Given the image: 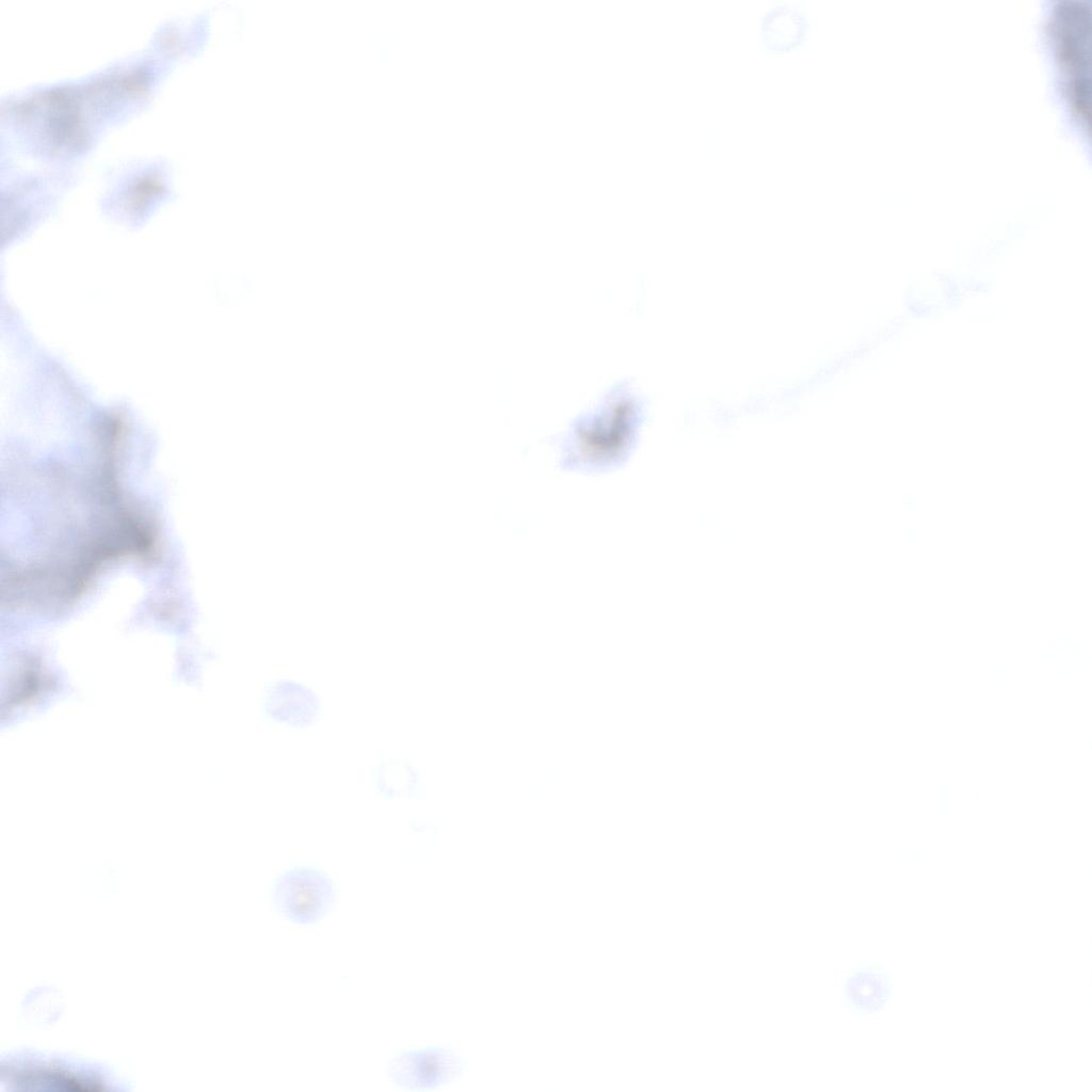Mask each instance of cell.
<instances>
[{
    "label": "cell",
    "instance_id": "5",
    "mask_svg": "<svg viewBox=\"0 0 1092 1092\" xmlns=\"http://www.w3.org/2000/svg\"><path fill=\"white\" fill-rule=\"evenodd\" d=\"M463 1069V1059L446 1047L401 1053L388 1062L390 1079L408 1089H428L448 1083L462 1074Z\"/></svg>",
    "mask_w": 1092,
    "mask_h": 1092
},
{
    "label": "cell",
    "instance_id": "3",
    "mask_svg": "<svg viewBox=\"0 0 1092 1092\" xmlns=\"http://www.w3.org/2000/svg\"><path fill=\"white\" fill-rule=\"evenodd\" d=\"M278 912L296 924H314L332 909L336 893L331 879L309 867H295L283 872L272 888Z\"/></svg>",
    "mask_w": 1092,
    "mask_h": 1092
},
{
    "label": "cell",
    "instance_id": "2",
    "mask_svg": "<svg viewBox=\"0 0 1092 1092\" xmlns=\"http://www.w3.org/2000/svg\"><path fill=\"white\" fill-rule=\"evenodd\" d=\"M1049 31L1067 102L1076 119L1085 124L1089 95V9L1079 2H1062L1054 10Z\"/></svg>",
    "mask_w": 1092,
    "mask_h": 1092
},
{
    "label": "cell",
    "instance_id": "7",
    "mask_svg": "<svg viewBox=\"0 0 1092 1092\" xmlns=\"http://www.w3.org/2000/svg\"><path fill=\"white\" fill-rule=\"evenodd\" d=\"M808 28V18L799 7L775 5L761 19V42L769 50L788 51L804 39Z\"/></svg>",
    "mask_w": 1092,
    "mask_h": 1092
},
{
    "label": "cell",
    "instance_id": "6",
    "mask_svg": "<svg viewBox=\"0 0 1092 1092\" xmlns=\"http://www.w3.org/2000/svg\"><path fill=\"white\" fill-rule=\"evenodd\" d=\"M262 703L272 721L296 728L314 725L321 710L320 697L311 688L288 678L270 682Z\"/></svg>",
    "mask_w": 1092,
    "mask_h": 1092
},
{
    "label": "cell",
    "instance_id": "1",
    "mask_svg": "<svg viewBox=\"0 0 1092 1092\" xmlns=\"http://www.w3.org/2000/svg\"><path fill=\"white\" fill-rule=\"evenodd\" d=\"M2 1087L9 1090L44 1092H95L125 1090L113 1074L100 1065L58 1055L15 1051L3 1056Z\"/></svg>",
    "mask_w": 1092,
    "mask_h": 1092
},
{
    "label": "cell",
    "instance_id": "4",
    "mask_svg": "<svg viewBox=\"0 0 1092 1092\" xmlns=\"http://www.w3.org/2000/svg\"><path fill=\"white\" fill-rule=\"evenodd\" d=\"M895 977L882 962H857L840 975L837 989L847 1012L860 1019H877L886 1014L895 997Z\"/></svg>",
    "mask_w": 1092,
    "mask_h": 1092
}]
</instances>
